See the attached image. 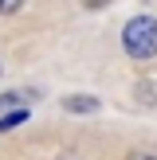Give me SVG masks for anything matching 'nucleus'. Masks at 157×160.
I'll return each instance as SVG.
<instances>
[{
    "mask_svg": "<svg viewBox=\"0 0 157 160\" xmlns=\"http://www.w3.org/2000/svg\"><path fill=\"white\" fill-rule=\"evenodd\" d=\"M122 47L130 59H153L157 55V20L153 16H138L126 23L122 31Z\"/></svg>",
    "mask_w": 157,
    "mask_h": 160,
    "instance_id": "f257e3e1",
    "label": "nucleus"
},
{
    "mask_svg": "<svg viewBox=\"0 0 157 160\" xmlns=\"http://www.w3.org/2000/svg\"><path fill=\"white\" fill-rule=\"evenodd\" d=\"M63 109H67V113H94L98 102L94 98H75V94H71V98H63Z\"/></svg>",
    "mask_w": 157,
    "mask_h": 160,
    "instance_id": "f03ea898",
    "label": "nucleus"
},
{
    "mask_svg": "<svg viewBox=\"0 0 157 160\" xmlns=\"http://www.w3.org/2000/svg\"><path fill=\"white\" fill-rule=\"evenodd\" d=\"M138 102L157 106V78H141V82H138Z\"/></svg>",
    "mask_w": 157,
    "mask_h": 160,
    "instance_id": "7ed1b4c3",
    "label": "nucleus"
},
{
    "mask_svg": "<svg viewBox=\"0 0 157 160\" xmlns=\"http://www.w3.org/2000/svg\"><path fill=\"white\" fill-rule=\"evenodd\" d=\"M24 121H28V109H12V113H4V117H0V133H4V129H12V125H24Z\"/></svg>",
    "mask_w": 157,
    "mask_h": 160,
    "instance_id": "20e7f679",
    "label": "nucleus"
},
{
    "mask_svg": "<svg viewBox=\"0 0 157 160\" xmlns=\"http://www.w3.org/2000/svg\"><path fill=\"white\" fill-rule=\"evenodd\" d=\"M12 109H24V98L20 94H0V117L12 113Z\"/></svg>",
    "mask_w": 157,
    "mask_h": 160,
    "instance_id": "39448f33",
    "label": "nucleus"
},
{
    "mask_svg": "<svg viewBox=\"0 0 157 160\" xmlns=\"http://www.w3.org/2000/svg\"><path fill=\"white\" fill-rule=\"evenodd\" d=\"M126 160H157V152H149V148H133Z\"/></svg>",
    "mask_w": 157,
    "mask_h": 160,
    "instance_id": "423d86ee",
    "label": "nucleus"
},
{
    "mask_svg": "<svg viewBox=\"0 0 157 160\" xmlns=\"http://www.w3.org/2000/svg\"><path fill=\"white\" fill-rule=\"evenodd\" d=\"M20 4H24V0H0V12H16Z\"/></svg>",
    "mask_w": 157,
    "mask_h": 160,
    "instance_id": "0eeeda50",
    "label": "nucleus"
},
{
    "mask_svg": "<svg viewBox=\"0 0 157 160\" xmlns=\"http://www.w3.org/2000/svg\"><path fill=\"white\" fill-rule=\"evenodd\" d=\"M86 4H90V8H98V4H106V0H86Z\"/></svg>",
    "mask_w": 157,
    "mask_h": 160,
    "instance_id": "6e6552de",
    "label": "nucleus"
}]
</instances>
